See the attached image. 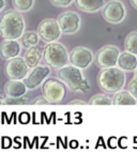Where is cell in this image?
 Masks as SVG:
<instances>
[{
	"instance_id": "obj_2",
	"label": "cell",
	"mask_w": 137,
	"mask_h": 154,
	"mask_svg": "<svg viewBox=\"0 0 137 154\" xmlns=\"http://www.w3.org/2000/svg\"><path fill=\"white\" fill-rule=\"evenodd\" d=\"M98 85L106 93H117L125 85V73L120 67H105L98 75Z\"/></svg>"
},
{
	"instance_id": "obj_5",
	"label": "cell",
	"mask_w": 137,
	"mask_h": 154,
	"mask_svg": "<svg viewBox=\"0 0 137 154\" xmlns=\"http://www.w3.org/2000/svg\"><path fill=\"white\" fill-rule=\"evenodd\" d=\"M42 93L51 104H58L64 100L67 95V87L60 80L49 78L43 84Z\"/></svg>"
},
{
	"instance_id": "obj_27",
	"label": "cell",
	"mask_w": 137,
	"mask_h": 154,
	"mask_svg": "<svg viewBox=\"0 0 137 154\" xmlns=\"http://www.w3.org/2000/svg\"><path fill=\"white\" fill-rule=\"evenodd\" d=\"M70 104H72V105H75V104H77V105H85L86 102L83 101V100H72L70 102Z\"/></svg>"
},
{
	"instance_id": "obj_24",
	"label": "cell",
	"mask_w": 137,
	"mask_h": 154,
	"mask_svg": "<svg viewBox=\"0 0 137 154\" xmlns=\"http://www.w3.org/2000/svg\"><path fill=\"white\" fill-rule=\"evenodd\" d=\"M129 91L133 94L135 99L137 100V70L135 71V75L133 77L131 82H129Z\"/></svg>"
},
{
	"instance_id": "obj_6",
	"label": "cell",
	"mask_w": 137,
	"mask_h": 154,
	"mask_svg": "<svg viewBox=\"0 0 137 154\" xmlns=\"http://www.w3.org/2000/svg\"><path fill=\"white\" fill-rule=\"evenodd\" d=\"M38 33L46 43H53L58 41L62 35V29L58 19L54 18H46L42 20L38 26Z\"/></svg>"
},
{
	"instance_id": "obj_26",
	"label": "cell",
	"mask_w": 137,
	"mask_h": 154,
	"mask_svg": "<svg viewBox=\"0 0 137 154\" xmlns=\"http://www.w3.org/2000/svg\"><path fill=\"white\" fill-rule=\"evenodd\" d=\"M33 104H36V105H42V104H51L47 101L45 96H41V97H38L33 101Z\"/></svg>"
},
{
	"instance_id": "obj_20",
	"label": "cell",
	"mask_w": 137,
	"mask_h": 154,
	"mask_svg": "<svg viewBox=\"0 0 137 154\" xmlns=\"http://www.w3.org/2000/svg\"><path fill=\"white\" fill-rule=\"evenodd\" d=\"M125 51L137 56V31H132L126 35L124 40Z\"/></svg>"
},
{
	"instance_id": "obj_7",
	"label": "cell",
	"mask_w": 137,
	"mask_h": 154,
	"mask_svg": "<svg viewBox=\"0 0 137 154\" xmlns=\"http://www.w3.org/2000/svg\"><path fill=\"white\" fill-rule=\"evenodd\" d=\"M102 15L106 22L111 24H120L126 17V9L119 0H111L104 5Z\"/></svg>"
},
{
	"instance_id": "obj_23",
	"label": "cell",
	"mask_w": 137,
	"mask_h": 154,
	"mask_svg": "<svg viewBox=\"0 0 137 154\" xmlns=\"http://www.w3.org/2000/svg\"><path fill=\"white\" fill-rule=\"evenodd\" d=\"M29 100V96L27 94L19 97H12V96H7L5 100H2V104H26Z\"/></svg>"
},
{
	"instance_id": "obj_14",
	"label": "cell",
	"mask_w": 137,
	"mask_h": 154,
	"mask_svg": "<svg viewBox=\"0 0 137 154\" xmlns=\"http://www.w3.org/2000/svg\"><path fill=\"white\" fill-rule=\"evenodd\" d=\"M26 84L22 80L10 79L5 86V92L7 93V96H12V97H19L25 94H27Z\"/></svg>"
},
{
	"instance_id": "obj_21",
	"label": "cell",
	"mask_w": 137,
	"mask_h": 154,
	"mask_svg": "<svg viewBox=\"0 0 137 154\" xmlns=\"http://www.w3.org/2000/svg\"><path fill=\"white\" fill-rule=\"evenodd\" d=\"M12 5L19 12H28L33 8L34 0H12Z\"/></svg>"
},
{
	"instance_id": "obj_11",
	"label": "cell",
	"mask_w": 137,
	"mask_h": 154,
	"mask_svg": "<svg viewBox=\"0 0 137 154\" xmlns=\"http://www.w3.org/2000/svg\"><path fill=\"white\" fill-rule=\"evenodd\" d=\"M58 22L60 24L62 32L65 34H74L80 28L82 19L77 13L69 11V12L61 13L58 16Z\"/></svg>"
},
{
	"instance_id": "obj_28",
	"label": "cell",
	"mask_w": 137,
	"mask_h": 154,
	"mask_svg": "<svg viewBox=\"0 0 137 154\" xmlns=\"http://www.w3.org/2000/svg\"><path fill=\"white\" fill-rule=\"evenodd\" d=\"M131 3L135 9H137V0H131Z\"/></svg>"
},
{
	"instance_id": "obj_19",
	"label": "cell",
	"mask_w": 137,
	"mask_h": 154,
	"mask_svg": "<svg viewBox=\"0 0 137 154\" xmlns=\"http://www.w3.org/2000/svg\"><path fill=\"white\" fill-rule=\"evenodd\" d=\"M40 35L36 31H26L22 36V45L26 49L34 47L39 44L40 41Z\"/></svg>"
},
{
	"instance_id": "obj_12",
	"label": "cell",
	"mask_w": 137,
	"mask_h": 154,
	"mask_svg": "<svg viewBox=\"0 0 137 154\" xmlns=\"http://www.w3.org/2000/svg\"><path fill=\"white\" fill-rule=\"evenodd\" d=\"M51 73V66H44V65H38L32 71L29 73L24 79V82L26 84L27 88L29 90L36 89L39 86L44 82L46 77Z\"/></svg>"
},
{
	"instance_id": "obj_17",
	"label": "cell",
	"mask_w": 137,
	"mask_h": 154,
	"mask_svg": "<svg viewBox=\"0 0 137 154\" xmlns=\"http://www.w3.org/2000/svg\"><path fill=\"white\" fill-rule=\"evenodd\" d=\"M75 5L84 12L94 13L103 9L105 5V0H75Z\"/></svg>"
},
{
	"instance_id": "obj_29",
	"label": "cell",
	"mask_w": 137,
	"mask_h": 154,
	"mask_svg": "<svg viewBox=\"0 0 137 154\" xmlns=\"http://www.w3.org/2000/svg\"><path fill=\"white\" fill-rule=\"evenodd\" d=\"M1 1H2V5L0 8V11H3L5 9V0H1Z\"/></svg>"
},
{
	"instance_id": "obj_13",
	"label": "cell",
	"mask_w": 137,
	"mask_h": 154,
	"mask_svg": "<svg viewBox=\"0 0 137 154\" xmlns=\"http://www.w3.org/2000/svg\"><path fill=\"white\" fill-rule=\"evenodd\" d=\"M22 51V46L17 40H5L1 44V58L9 60L12 58L18 57Z\"/></svg>"
},
{
	"instance_id": "obj_1",
	"label": "cell",
	"mask_w": 137,
	"mask_h": 154,
	"mask_svg": "<svg viewBox=\"0 0 137 154\" xmlns=\"http://www.w3.org/2000/svg\"><path fill=\"white\" fill-rule=\"evenodd\" d=\"M25 20L17 10H8L1 15L0 30L5 40H18L25 33Z\"/></svg>"
},
{
	"instance_id": "obj_9",
	"label": "cell",
	"mask_w": 137,
	"mask_h": 154,
	"mask_svg": "<svg viewBox=\"0 0 137 154\" xmlns=\"http://www.w3.org/2000/svg\"><path fill=\"white\" fill-rule=\"evenodd\" d=\"M120 56L119 48L115 45H106L100 48L95 54V62L102 69L116 66Z\"/></svg>"
},
{
	"instance_id": "obj_18",
	"label": "cell",
	"mask_w": 137,
	"mask_h": 154,
	"mask_svg": "<svg viewBox=\"0 0 137 154\" xmlns=\"http://www.w3.org/2000/svg\"><path fill=\"white\" fill-rule=\"evenodd\" d=\"M114 105H136L137 100L130 91H119L114 97Z\"/></svg>"
},
{
	"instance_id": "obj_22",
	"label": "cell",
	"mask_w": 137,
	"mask_h": 154,
	"mask_svg": "<svg viewBox=\"0 0 137 154\" xmlns=\"http://www.w3.org/2000/svg\"><path fill=\"white\" fill-rule=\"evenodd\" d=\"M89 104H91V105H111V104H114V101H111V97H108L107 95L96 94L90 99Z\"/></svg>"
},
{
	"instance_id": "obj_15",
	"label": "cell",
	"mask_w": 137,
	"mask_h": 154,
	"mask_svg": "<svg viewBox=\"0 0 137 154\" xmlns=\"http://www.w3.org/2000/svg\"><path fill=\"white\" fill-rule=\"evenodd\" d=\"M118 65L121 70L126 72H133L137 70V56L125 51L120 53L118 59Z\"/></svg>"
},
{
	"instance_id": "obj_8",
	"label": "cell",
	"mask_w": 137,
	"mask_h": 154,
	"mask_svg": "<svg viewBox=\"0 0 137 154\" xmlns=\"http://www.w3.org/2000/svg\"><path fill=\"white\" fill-rule=\"evenodd\" d=\"M5 73L9 79L22 80L29 74V66L24 58L15 57L7 61Z\"/></svg>"
},
{
	"instance_id": "obj_4",
	"label": "cell",
	"mask_w": 137,
	"mask_h": 154,
	"mask_svg": "<svg viewBox=\"0 0 137 154\" xmlns=\"http://www.w3.org/2000/svg\"><path fill=\"white\" fill-rule=\"evenodd\" d=\"M44 62L51 69H61L70 61L67 48L60 43H48L44 47Z\"/></svg>"
},
{
	"instance_id": "obj_25",
	"label": "cell",
	"mask_w": 137,
	"mask_h": 154,
	"mask_svg": "<svg viewBox=\"0 0 137 154\" xmlns=\"http://www.w3.org/2000/svg\"><path fill=\"white\" fill-rule=\"evenodd\" d=\"M56 7H60V8H65V7H69L73 3V1L75 0H49Z\"/></svg>"
},
{
	"instance_id": "obj_16",
	"label": "cell",
	"mask_w": 137,
	"mask_h": 154,
	"mask_svg": "<svg viewBox=\"0 0 137 154\" xmlns=\"http://www.w3.org/2000/svg\"><path fill=\"white\" fill-rule=\"evenodd\" d=\"M44 55V48L41 46H34V47L29 48L25 55V60L30 69H34L38 66L40 61L42 59V56Z\"/></svg>"
},
{
	"instance_id": "obj_10",
	"label": "cell",
	"mask_w": 137,
	"mask_h": 154,
	"mask_svg": "<svg viewBox=\"0 0 137 154\" xmlns=\"http://www.w3.org/2000/svg\"><path fill=\"white\" fill-rule=\"evenodd\" d=\"M93 53L89 48L83 47V46L75 47L70 53V63L82 70L88 69L93 62Z\"/></svg>"
},
{
	"instance_id": "obj_3",
	"label": "cell",
	"mask_w": 137,
	"mask_h": 154,
	"mask_svg": "<svg viewBox=\"0 0 137 154\" xmlns=\"http://www.w3.org/2000/svg\"><path fill=\"white\" fill-rule=\"evenodd\" d=\"M82 69L75 65H65L59 69L57 72L58 76L63 82L69 86L72 91L74 92H88L90 90L89 82L84 77L82 73Z\"/></svg>"
}]
</instances>
